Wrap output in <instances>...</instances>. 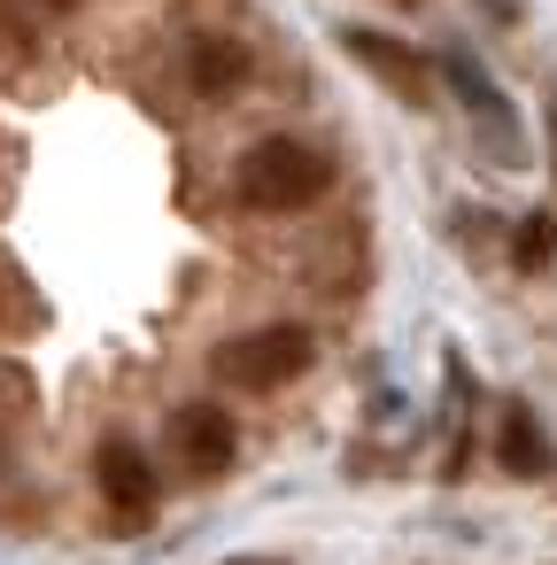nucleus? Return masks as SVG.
Instances as JSON below:
<instances>
[{
  "mask_svg": "<svg viewBox=\"0 0 557 565\" xmlns=\"http://www.w3.org/2000/svg\"><path fill=\"white\" fill-rule=\"evenodd\" d=\"M310 356H318V341L302 326H256V333L217 349V380H233V387H287V380L310 372Z\"/></svg>",
  "mask_w": 557,
  "mask_h": 565,
  "instance_id": "2",
  "label": "nucleus"
},
{
  "mask_svg": "<svg viewBox=\"0 0 557 565\" xmlns=\"http://www.w3.org/2000/svg\"><path fill=\"white\" fill-rule=\"evenodd\" d=\"M325 194V156L302 140H256L240 156V202L248 210H302Z\"/></svg>",
  "mask_w": 557,
  "mask_h": 565,
  "instance_id": "1",
  "label": "nucleus"
},
{
  "mask_svg": "<svg viewBox=\"0 0 557 565\" xmlns=\"http://www.w3.org/2000/svg\"><path fill=\"white\" fill-rule=\"evenodd\" d=\"M518 264L526 271H549L557 264V217H526L518 225Z\"/></svg>",
  "mask_w": 557,
  "mask_h": 565,
  "instance_id": "9",
  "label": "nucleus"
},
{
  "mask_svg": "<svg viewBox=\"0 0 557 565\" xmlns=\"http://www.w3.org/2000/svg\"><path fill=\"white\" fill-rule=\"evenodd\" d=\"M55 9H71V0H55Z\"/></svg>",
  "mask_w": 557,
  "mask_h": 565,
  "instance_id": "10",
  "label": "nucleus"
},
{
  "mask_svg": "<svg viewBox=\"0 0 557 565\" xmlns=\"http://www.w3.org/2000/svg\"><path fill=\"white\" fill-rule=\"evenodd\" d=\"M240 78H248V55H240L233 40H194V47H186V86H194V94L217 102V94H233Z\"/></svg>",
  "mask_w": 557,
  "mask_h": 565,
  "instance_id": "6",
  "label": "nucleus"
},
{
  "mask_svg": "<svg viewBox=\"0 0 557 565\" xmlns=\"http://www.w3.org/2000/svg\"><path fill=\"white\" fill-rule=\"evenodd\" d=\"M441 71H449V86L464 94V109H472V117H480L488 132H511V102H503V94H495V86L480 78V63H472V55H449Z\"/></svg>",
  "mask_w": 557,
  "mask_h": 565,
  "instance_id": "7",
  "label": "nucleus"
},
{
  "mask_svg": "<svg viewBox=\"0 0 557 565\" xmlns=\"http://www.w3.org/2000/svg\"><path fill=\"white\" fill-rule=\"evenodd\" d=\"M171 441H179V457H186V472H225L233 465V449H240V426L217 411V403H186L179 418H171Z\"/></svg>",
  "mask_w": 557,
  "mask_h": 565,
  "instance_id": "4",
  "label": "nucleus"
},
{
  "mask_svg": "<svg viewBox=\"0 0 557 565\" xmlns=\"http://www.w3.org/2000/svg\"><path fill=\"white\" fill-rule=\"evenodd\" d=\"M341 40H349V55H356V63H372V71H379V78H387L403 102H426V63H418L403 40H387V32H364V24H349Z\"/></svg>",
  "mask_w": 557,
  "mask_h": 565,
  "instance_id": "5",
  "label": "nucleus"
},
{
  "mask_svg": "<svg viewBox=\"0 0 557 565\" xmlns=\"http://www.w3.org/2000/svg\"><path fill=\"white\" fill-rule=\"evenodd\" d=\"M503 465H511L518 480H542V472H549V449H542L534 411H503Z\"/></svg>",
  "mask_w": 557,
  "mask_h": 565,
  "instance_id": "8",
  "label": "nucleus"
},
{
  "mask_svg": "<svg viewBox=\"0 0 557 565\" xmlns=\"http://www.w3.org/2000/svg\"><path fill=\"white\" fill-rule=\"evenodd\" d=\"M94 472H101V495L117 503V519H125V526H140V519L156 511V465L140 457V441L109 434V441H101V457H94Z\"/></svg>",
  "mask_w": 557,
  "mask_h": 565,
  "instance_id": "3",
  "label": "nucleus"
},
{
  "mask_svg": "<svg viewBox=\"0 0 557 565\" xmlns=\"http://www.w3.org/2000/svg\"><path fill=\"white\" fill-rule=\"evenodd\" d=\"M549 125H557V109H549Z\"/></svg>",
  "mask_w": 557,
  "mask_h": 565,
  "instance_id": "11",
  "label": "nucleus"
}]
</instances>
